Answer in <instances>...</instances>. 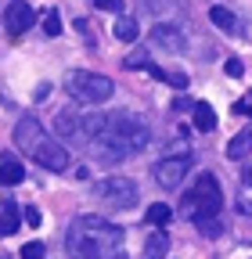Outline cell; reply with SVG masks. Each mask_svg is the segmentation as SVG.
Segmentation results:
<instances>
[{
	"instance_id": "obj_8",
	"label": "cell",
	"mask_w": 252,
	"mask_h": 259,
	"mask_svg": "<svg viewBox=\"0 0 252 259\" xmlns=\"http://www.w3.org/2000/svg\"><path fill=\"white\" fill-rule=\"evenodd\" d=\"M36 22V11L29 8V4H22V0H15V4L4 11V29H8V36H22V32Z\"/></svg>"
},
{
	"instance_id": "obj_11",
	"label": "cell",
	"mask_w": 252,
	"mask_h": 259,
	"mask_svg": "<svg viewBox=\"0 0 252 259\" xmlns=\"http://www.w3.org/2000/svg\"><path fill=\"white\" fill-rule=\"evenodd\" d=\"M79 119L83 115H76V112H58V134L61 137H72V141H83V130H79Z\"/></svg>"
},
{
	"instance_id": "obj_28",
	"label": "cell",
	"mask_w": 252,
	"mask_h": 259,
	"mask_svg": "<svg viewBox=\"0 0 252 259\" xmlns=\"http://www.w3.org/2000/svg\"><path fill=\"white\" fill-rule=\"evenodd\" d=\"M173 108H177V112H191L195 101H191V97H180V101H173Z\"/></svg>"
},
{
	"instance_id": "obj_19",
	"label": "cell",
	"mask_w": 252,
	"mask_h": 259,
	"mask_svg": "<svg viewBox=\"0 0 252 259\" xmlns=\"http://www.w3.org/2000/svg\"><path fill=\"white\" fill-rule=\"evenodd\" d=\"M195 223H198V231L209 234V238L220 234V220H216V216H195Z\"/></svg>"
},
{
	"instance_id": "obj_21",
	"label": "cell",
	"mask_w": 252,
	"mask_h": 259,
	"mask_svg": "<svg viewBox=\"0 0 252 259\" xmlns=\"http://www.w3.org/2000/svg\"><path fill=\"white\" fill-rule=\"evenodd\" d=\"M47 255V245L44 241H29V245H22V259H44Z\"/></svg>"
},
{
	"instance_id": "obj_23",
	"label": "cell",
	"mask_w": 252,
	"mask_h": 259,
	"mask_svg": "<svg viewBox=\"0 0 252 259\" xmlns=\"http://www.w3.org/2000/svg\"><path fill=\"white\" fill-rule=\"evenodd\" d=\"M148 65H151V61H148L144 51H134L130 58H126V69H148Z\"/></svg>"
},
{
	"instance_id": "obj_4",
	"label": "cell",
	"mask_w": 252,
	"mask_h": 259,
	"mask_svg": "<svg viewBox=\"0 0 252 259\" xmlns=\"http://www.w3.org/2000/svg\"><path fill=\"white\" fill-rule=\"evenodd\" d=\"M224 209V191L213 173H198L195 187H187L180 194V220H195V216H220Z\"/></svg>"
},
{
	"instance_id": "obj_3",
	"label": "cell",
	"mask_w": 252,
	"mask_h": 259,
	"mask_svg": "<svg viewBox=\"0 0 252 259\" xmlns=\"http://www.w3.org/2000/svg\"><path fill=\"white\" fill-rule=\"evenodd\" d=\"M15 144H18V151H25L29 158H36L40 166L51 169V173H65V169L72 166L69 148L61 144V141H54V137H47L44 126L36 122V115H22V119H18V126H15Z\"/></svg>"
},
{
	"instance_id": "obj_2",
	"label": "cell",
	"mask_w": 252,
	"mask_h": 259,
	"mask_svg": "<svg viewBox=\"0 0 252 259\" xmlns=\"http://www.w3.org/2000/svg\"><path fill=\"white\" fill-rule=\"evenodd\" d=\"M148 141H151V130L144 126V119H137L130 112H112V115H105V126L90 141V148L98 155V162H119V158L144 151Z\"/></svg>"
},
{
	"instance_id": "obj_25",
	"label": "cell",
	"mask_w": 252,
	"mask_h": 259,
	"mask_svg": "<svg viewBox=\"0 0 252 259\" xmlns=\"http://www.w3.org/2000/svg\"><path fill=\"white\" fill-rule=\"evenodd\" d=\"M94 8H101V11H122V0H94Z\"/></svg>"
},
{
	"instance_id": "obj_16",
	"label": "cell",
	"mask_w": 252,
	"mask_h": 259,
	"mask_svg": "<svg viewBox=\"0 0 252 259\" xmlns=\"http://www.w3.org/2000/svg\"><path fill=\"white\" fill-rule=\"evenodd\" d=\"M115 36H119L122 44H134V40H137V18H130V15L119 18V22H115Z\"/></svg>"
},
{
	"instance_id": "obj_30",
	"label": "cell",
	"mask_w": 252,
	"mask_h": 259,
	"mask_svg": "<svg viewBox=\"0 0 252 259\" xmlns=\"http://www.w3.org/2000/svg\"><path fill=\"white\" fill-rule=\"evenodd\" d=\"M0 238H4V209H0Z\"/></svg>"
},
{
	"instance_id": "obj_24",
	"label": "cell",
	"mask_w": 252,
	"mask_h": 259,
	"mask_svg": "<svg viewBox=\"0 0 252 259\" xmlns=\"http://www.w3.org/2000/svg\"><path fill=\"white\" fill-rule=\"evenodd\" d=\"M25 223H29V227H40V223H44V212H40L36 205H29V209H25Z\"/></svg>"
},
{
	"instance_id": "obj_27",
	"label": "cell",
	"mask_w": 252,
	"mask_h": 259,
	"mask_svg": "<svg viewBox=\"0 0 252 259\" xmlns=\"http://www.w3.org/2000/svg\"><path fill=\"white\" fill-rule=\"evenodd\" d=\"M252 105H248V97H241V101H234V115H248Z\"/></svg>"
},
{
	"instance_id": "obj_12",
	"label": "cell",
	"mask_w": 252,
	"mask_h": 259,
	"mask_svg": "<svg viewBox=\"0 0 252 259\" xmlns=\"http://www.w3.org/2000/svg\"><path fill=\"white\" fill-rule=\"evenodd\" d=\"M195 130H202V134H209V130H216V112L209 101H195Z\"/></svg>"
},
{
	"instance_id": "obj_18",
	"label": "cell",
	"mask_w": 252,
	"mask_h": 259,
	"mask_svg": "<svg viewBox=\"0 0 252 259\" xmlns=\"http://www.w3.org/2000/svg\"><path fill=\"white\" fill-rule=\"evenodd\" d=\"M0 209H4V234H15V231H18V223H22V220H18V205L8 198Z\"/></svg>"
},
{
	"instance_id": "obj_15",
	"label": "cell",
	"mask_w": 252,
	"mask_h": 259,
	"mask_svg": "<svg viewBox=\"0 0 252 259\" xmlns=\"http://www.w3.org/2000/svg\"><path fill=\"white\" fill-rule=\"evenodd\" d=\"M148 223H151V227H170V223H173V209L162 205V202H155V205L148 209Z\"/></svg>"
},
{
	"instance_id": "obj_14",
	"label": "cell",
	"mask_w": 252,
	"mask_h": 259,
	"mask_svg": "<svg viewBox=\"0 0 252 259\" xmlns=\"http://www.w3.org/2000/svg\"><path fill=\"white\" fill-rule=\"evenodd\" d=\"M248 144H252V134H248V130H241V134L227 144V158L231 162H238V158H248Z\"/></svg>"
},
{
	"instance_id": "obj_10",
	"label": "cell",
	"mask_w": 252,
	"mask_h": 259,
	"mask_svg": "<svg viewBox=\"0 0 252 259\" xmlns=\"http://www.w3.org/2000/svg\"><path fill=\"white\" fill-rule=\"evenodd\" d=\"M25 180V166L15 155H0V184H22Z\"/></svg>"
},
{
	"instance_id": "obj_29",
	"label": "cell",
	"mask_w": 252,
	"mask_h": 259,
	"mask_svg": "<svg viewBox=\"0 0 252 259\" xmlns=\"http://www.w3.org/2000/svg\"><path fill=\"white\" fill-rule=\"evenodd\" d=\"M47 94H51V83H40V87H36V101H44Z\"/></svg>"
},
{
	"instance_id": "obj_7",
	"label": "cell",
	"mask_w": 252,
	"mask_h": 259,
	"mask_svg": "<svg viewBox=\"0 0 252 259\" xmlns=\"http://www.w3.org/2000/svg\"><path fill=\"white\" fill-rule=\"evenodd\" d=\"M187 169H191V158H187V155H170V158H159V162H155V180H159L162 187H180L184 184V177H187Z\"/></svg>"
},
{
	"instance_id": "obj_20",
	"label": "cell",
	"mask_w": 252,
	"mask_h": 259,
	"mask_svg": "<svg viewBox=\"0 0 252 259\" xmlns=\"http://www.w3.org/2000/svg\"><path fill=\"white\" fill-rule=\"evenodd\" d=\"M44 32H47V36H61V18H58V11H44Z\"/></svg>"
},
{
	"instance_id": "obj_6",
	"label": "cell",
	"mask_w": 252,
	"mask_h": 259,
	"mask_svg": "<svg viewBox=\"0 0 252 259\" xmlns=\"http://www.w3.org/2000/svg\"><path fill=\"white\" fill-rule=\"evenodd\" d=\"M94 198L112 205V209H134L137 205V184L126 177H108L94 184Z\"/></svg>"
},
{
	"instance_id": "obj_1",
	"label": "cell",
	"mask_w": 252,
	"mask_h": 259,
	"mask_svg": "<svg viewBox=\"0 0 252 259\" xmlns=\"http://www.w3.org/2000/svg\"><path fill=\"white\" fill-rule=\"evenodd\" d=\"M65 248L72 259H126L122 227L101 216H76L65 234Z\"/></svg>"
},
{
	"instance_id": "obj_9",
	"label": "cell",
	"mask_w": 252,
	"mask_h": 259,
	"mask_svg": "<svg viewBox=\"0 0 252 259\" xmlns=\"http://www.w3.org/2000/svg\"><path fill=\"white\" fill-rule=\"evenodd\" d=\"M151 44H159V47H166V51H177V47L184 44V36H180L177 25H151Z\"/></svg>"
},
{
	"instance_id": "obj_22",
	"label": "cell",
	"mask_w": 252,
	"mask_h": 259,
	"mask_svg": "<svg viewBox=\"0 0 252 259\" xmlns=\"http://www.w3.org/2000/svg\"><path fill=\"white\" fill-rule=\"evenodd\" d=\"M159 79H162V83H170V87H177V90H184V87H187V76H184V72H166V69H162V76H159Z\"/></svg>"
},
{
	"instance_id": "obj_17",
	"label": "cell",
	"mask_w": 252,
	"mask_h": 259,
	"mask_svg": "<svg viewBox=\"0 0 252 259\" xmlns=\"http://www.w3.org/2000/svg\"><path fill=\"white\" fill-rule=\"evenodd\" d=\"M209 18H213V25H216V29H224V32H231V29H234V15H231L227 8H220V4H216V8H209Z\"/></svg>"
},
{
	"instance_id": "obj_13",
	"label": "cell",
	"mask_w": 252,
	"mask_h": 259,
	"mask_svg": "<svg viewBox=\"0 0 252 259\" xmlns=\"http://www.w3.org/2000/svg\"><path fill=\"white\" fill-rule=\"evenodd\" d=\"M166 252H170V238L162 231H155L144 245V259H166Z\"/></svg>"
},
{
	"instance_id": "obj_5",
	"label": "cell",
	"mask_w": 252,
	"mask_h": 259,
	"mask_svg": "<svg viewBox=\"0 0 252 259\" xmlns=\"http://www.w3.org/2000/svg\"><path fill=\"white\" fill-rule=\"evenodd\" d=\"M65 87H69V94L76 97V101H83V105H101V101H108L112 90H115L112 79L98 76V72H72L65 79Z\"/></svg>"
},
{
	"instance_id": "obj_26",
	"label": "cell",
	"mask_w": 252,
	"mask_h": 259,
	"mask_svg": "<svg viewBox=\"0 0 252 259\" xmlns=\"http://www.w3.org/2000/svg\"><path fill=\"white\" fill-rule=\"evenodd\" d=\"M227 76H234V79H238V76H245V65H241L238 58H231V61H227Z\"/></svg>"
}]
</instances>
